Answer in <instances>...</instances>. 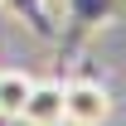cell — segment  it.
<instances>
[{
  "instance_id": "obj_1",
  "label": "cell",
  "mask_w": 126,
  "mask_h": 126,
  "mask_svg": "<svg viewBox=\"0 0 126 126\" xmlns=\"http://www.w3.org/2000/svg\"><path fill=\"white\" fill-rule=\"evenodd\" d=\"M121 10L126 0H63V53H82V44L97 29H107Z\"/></svg>"
},
{
  "instance_id": "obj_4",
  "label": "cell",
  "mask_w": 126,
  "mask_h": 126,
  "mask_svg": "<svg viewBox=\"0 0 126 126\" xmlns=\"http://www.w3.org/2000/svg\"><path fill=\"white\" fill-rule=\"evenodd\" d=\"M10 15L24 24L29 34H39V39H53V15H48V0H0Z\"/></svg>"
},
{
  "instance_id": "obj_5",
  "label": "cell",
  "mask_w": 126,
  "mask_h": 126,
  "mask_svg": "<svg viewBox=\"0 0 126 126\" xmlns=\"http://www.w3.org/2000/svg\"><path fill=\"white\" fill-rule=\"evenodd\" d=\"M29 87H34V78H29V73L5 68V73H0V116H19V107H24Z\"/></svg>"
},
{
  "instance_id": "obj_3",
  "label": "cell",
  "mask_w": 126,
  "mask_h": 126,
  "mask_svg": "<svg viewBox=\"0 0 126 126\" xmlns=\"http://www.w3.org/2000/svg\"><path fill=\"white\" fill-rule=\"evenodd\" d=\"M19 116L29 126H63V82H34Z\"/></svg>"
},
{
  "instance_id": "obj_2",
  "label": "cell",
  "mask_w": 126,
  "mask_h": 126,
  "mask_svg": "<svg viewBox=\"0 0 126 126\" xmlns=\"http://www.w3.org/2000/svg\"><path fill=\"white\" fill-rule=\"evenodd\" d=\"M111 116V92L92 78L63 82V121L68 126H102Z\"/></svg>"
}]
</instances>
